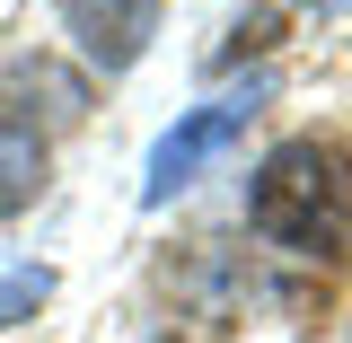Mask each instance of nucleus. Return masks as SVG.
I'll list each match as a JSON object with an SVG mask.
<instances>
[{"label":"nucleus","mask_w":352,"mask_h":343,"mask_svg":"<svg viewBox=\"0 0 352 343\" xmlns=\"http://www.w3.org/2000/svg\"><path fill=\"white\" fill-rule=\"evenodd\" d=\"M44 300H53V273H44V264H18V273H0V326L36 317Z\"/></svg>","instance_id":"5"},{"label":"nucleus","mask_w":352,"mask_h":343,"mask_svg":"<svg viewBox=\"0 0 352 343\" xmlns=\"http://www.w3.org/2000/svg\"><path fill=\"white\" fill-rule=\"evenodd\" d=\"M247 220L264 247L291 256H344L352 247V150L344 141H282L264 150V168L247 176Z\"/></svg>","instance_id":"1"},{"label":"nucleus","mask_w":352,"mask_h":343,"mask_svg":"<svg viewBox=\"0 0 352 343\" xmlns=\"http://www.w3.org/2000/svg\"><path fill=\"white\" fill-rule=\"evenodd\" d=\"M53 9H62V27L80 36V53L97 71H132L159 36V0H53Z\"/></svg>","instance_id":"3"},{"label":"nucleus","mask_w":352,"mask_h":343,"mask_svg":"<svg viewBox=\"0 0 352 343\" xmlns=\"http://www.w3.org/2000/svg\"><path fill=\"white\" fill-rule=\"evenodd\" d=\"M36 194H44V141L18 132V124H0V220L27 212Z\"/></svg>","instance_id":"4"},{"label":"nucleus","mask_w":352,"mask_h":343,"mask_svg":"<svg viewBox=\"0 0 352 343\" xmlns=\"http://www.w3.org/2000/svg\"><path fill=\"white\" fill-rule=\"evenodd\" d=\"M273 97V71H256L247 88H220L212 106H194V115H176L159 141H150V168H141V203H176L194 176L212 168V159H229L238 150V132L256 124V106Z\"/></svg>","instance_id":"2"}]
</instances>
